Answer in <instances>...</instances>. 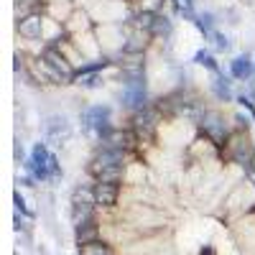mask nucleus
<instances>
[{"instance_id": "nucleus-12", "label": "nucleus", "mask_w": 255, "mask_h": 255, "mask_svg": "<svg viewBox=\"0 0 255 255\" xmlns=\"http://www.w3.org/2000/svg\"><path fill=\"white\" fill-rule=\"evenodd\" d=\"M197 255H217V248L207 243V245H202V248H199V253H197Z\"/></svg>"}, {"instance_id": "nucleus-9", "label": "nucleus", "mask_w": 255, "mask_h": 255, "mask_svg": "<svg viewBox=\"0 0 255 255\" xmlns=\"http://www.w3.org/2000/svg\"><path fill=\"white\" fill-rule=\"evenodd\" d=\"M72 209H97L95 204V189L92 186H74L72 189V197H69Z\"/></svg>"}, {"instance_id": "nucleus-10", "label": "nucleus", "mask_w": 255, "mask_h": 255, "mask_svg": "<svg viewBox=\"0 0 255 255\" xmlns=\"http://www.w3.org/2000/svg\"><path fill=\"white\" fill-rule=\"evenodd\" d=\"M77 255H120V250L108 240H95V243L77 245Z\"/></svg>"}, {"instance_id": "nucleus-5", "label": "nucleus", "mask_w": 255, "mask_h": 255, "mask_svg": "<svg viewBox=\"0 0 255 255\" xmlns=\"http://www.w3.org/2000/svg\"><path fill=\"white\" fill-rule=\"evenodd\" d=\"M44 20L46 15L44 13H31L26 18H20L15 23V33L18 38H26V41H44Z\"/></svg>"}, {"instance_id": "nucleus-2", "label": "nucleus", "mask_w": 255, "mask_h": 255, "mask_svg": "<svg viewBox=\"0 0 255 255\" xmlns=\"http://www.w3.org/2000/svg\"><path fill=\"white\" fill-rule=\"evenodd\" d=\"M26 168L31 171V176L36 181H49V179H56L61 176V163L59 158L49 151L46 143H36L31 148V156L26 161Z\"/></svg>"}, {"instance_id": "nucleus-6", "label": "nucleus", "mask_w": 255, "mask_h": 255, "mask_svg": "<svg viewBox=\"0 0 255 255\" xmlns=\"http://www.w3.org/2000/svg\"><path fill=\"white\" fill-rule=\"evenodd\" d=\"M64 31H67V36H69V38L82 36V33H87V31H95L92 13H90L87 8L77 5V8H74V13L67 18V23H64Z\"/></svg>"}, {"instance_id": "nucleus-4", "label": "nucleus", "mask_w": 255, "mask_h": 255, "mask_svg": "<svg viewBox=\"0 0 255 255\" xmlns=\"http://www.w3.org/2000/svg\"><path fill=\"white\" fill-rule=\"evenodd\" d=\"M95 204L97 209H115L120 197H123V184H105V181H95Z\"/></svg>"}, {"instance_id": "nucleus-3", "label": "nucleus", "mask_w": 255, "mask_h": 255, "mask_svg": "<svg viewBox=\"0 0 255 255\" xmlns=\"http://www.w3.org/2000/svg\"><path fill=\"white\" fill-rule=\"evenodd\" d=\"M72 123L64 113H51L44 118V140L54 148H69L72 145Z\"/></svg>"}, {"instance_id": "nucleus-1", "label": "nucleus", "mask_w": 255, "mask_h": 255, "mask_svg": "<svg viewBox=\"0 0 255 255\" xmlns=\"http://www.w3.org/2000/svg\"><path fill=\"white\" fill-rule=\"evenodd\" d=\"M222 158L230 166H243V171L255 163V143L248 133V128H232V133L222 148Z\"/></svg>"}, {"instance_id": "nucleus-11", "label": "nucleus", "mask_w": 255, "mask_h": 255, "mask_svg": "<svg viewBox=\"0 0 255 255\" xmlns=\"http://www.w3.org/2000/svg\"><path fill=\"white\" fill-rule=\"evenodd\" d=\"M245 181L255 189V163H250V166L245 168Z\"/></svg>"}, {"instance_id": "nucleus-8", "label": "nucleus", "mask_w": 255, "mask_h": 255, "mask_svg": "<svg viewBox=\"0 0 255 255\" xmlns=\"http://www.w3.org/2000/svg\"><path fill=\"white\" fill-rule=\"evenodd\" d=\"M255 74V64H253V54H238L230 61V77L238 82H248Z\"/></svg>"}, {"instance_id": "nucleus-7", "label": "nucleus", "mask_w": 255, "mask_h": 255, "mask_svg": "<svg viewBox=\"0 0 255 255\" xmlns=\"http://www.w3.org/2000/svg\"><path fill=\"white\" fill-rule=\"evenodd\" d=\"M41 59H44V61L49 64V67H51L56 74H61L67 82H72V79H74L77 69L69 64V59L61 54V49H59V46H46V49H44V54H41Z\"/></svg>"}]
</instances>
